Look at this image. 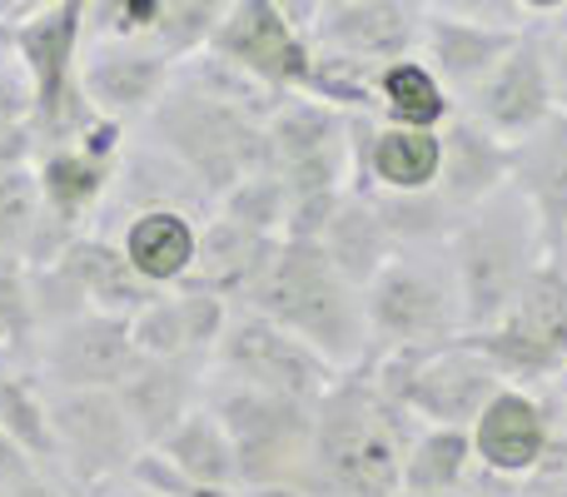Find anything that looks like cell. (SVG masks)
I'll return each instance as SVG.
<instances>
[{
	"label": "cell",
	"mask_w": 567,
	"mask_h": 497,
	"mask_svg": "<svg viewBox=\"0 0 567 497\" xmlns=\"http://www.w3.org/2000/svg\"><path fill=\"white\" fill-rule=\"evenodd\" d=\"M423 423L403 403L383 398L369 369H349L313 403L309 493L323 497H399L403 458Z\"/></svg>",
	"instance_id": "obj_1"
},
{
	"label": "cell",
	"mask_w": 567,
	"mask_h": 497,
	"mask_svg": "<svg viewBox=\"0 0 567 497\" xmlns=\"http://www.w3.org/2000/svg\"><path fill=\"white\" fill-rule=\"evenodd\" d=\"M245 309L275 319L293 339H303L333 373H349L369 363V313H363V289H353L323 245L303 239H279L275 263H269L259 293Z\"/></svg>",
	"instance_id": "obj_2"
},
{
	"label": "cell",
	"mask_w": 567,
	"mask_h": 497,
	"mask_svg": "<svg viewBox=\"0 0 567 497\" xmlns=\"http://www.w3.org/2000/svg\"><path fill=\"white\" fill-rule=\"evenodd\" d=\"M548 253L553 249L538 215H533V205L513 185L478 199L473 209H463L449 239V259H453V273H458L468 333L493 329L513 309L518 289L533 279V269Z\"/></svg>",
	"instance_id": "obj_3"
},
{
	"label": "cell",
	"mask_w": 567,
	"mask_h": 497,
	"mask_svg": "<svg viewBox=\"0 0 567 497\" xmlns=\"http://www.w3.org/2000/svg\"><path fill=\"white\" fill-rule=\"evenodd\" d=\"M145 120H150V130H155V145L165 149L179 169H189V179L215 199V209L239 179L269 169L265 120L205 95L199 85H189V80H179V75L169 80V90L159 95V105L150 110Z\"/></svg>",
	"instance_id": "obj_4"
},
{
	"label": "cell",
	"mask_w": 567,
	"mask_h": 497,
	"mask_svg": "<svg viewBox=\"0 0 567 497\" xmlns=\"http://www.w3.org/2000/svg\"><path fill=\"white\" fill-rule=\"evenodd\" d=\"M369 313V359L373 353H439L468 333L463 293L449 245L439 249H393V259L363 289Z\"/></svg>",
	"instance_id": "obj_5"
},
{
	"label": "cell",
	"mask_w": 567,
	"mask_h": 497,
	"mask_svg": "<svg viewBox=\"0 0 567 497\" xmlns=\"http://www.w3.org/2000/svg\"><path fill=\"white\" fill-rule=\"evenodd\" d=\"M205 408L225 423L239 463V488H289L309 493V463H313V403L284 398V393L249 389V383L205 379Z\"/></svg>",
	"instance_id": "obj_6"
},
{
	"label": "cell",
	"mask_w": 567,
	"mask_h": 497,
	"mask_svg": "<svg viewBox=\"0 0 567 497\" xmlns=\"http://www.w3.org/2000/svg\"><path fill=\"white\" fill-rule=\"evenodd\" d=\"M363 369L379 383L383 398L403 403L423 428L468 433L478 423V413L508 389L503 373L468 339L449 343L439 353H373Z\"/></svg>",
	"instance_id": "obj_7"
},
{
	"label": "cell",
	"mask_w": 567,
	"mask_h": 497,
	"mask_svg": "<svg viewBox=\"0 0 567 497\" xmlns=\"http://www.w3.org/2000/svg\"><path fill=\"white\" fill-rule=\"evenodd\" d=\"M120 139L125 125L100 115L70 145H40L35 149V179H40V235L30 245L25 263H55L60 253L85 235V219L100 209V199L115 185V159H120Z\"/></svg>",
	"instance_id": "obj_8"
},
{
	"label": "cell",
	"mask_w": 567,
	"mask_h": 497,
	"mask_svg": "<svg viewBox=\"0 0 567 497\" xmlns=\"http://www.w3.org/2000/svg\"><path fill=\"white\" fill-rule=\"evenodd\" d=\"M45 398L50 428H55V478L75 497H95L125 483L145 443L115 389H45Z\"/></svg>",
	"instance_id": "obj_9"
},
{
	"label": "cell",
	"mask_w": 567,
	"mask_h": 497,
	"mask_svg": "<svg viewBox=\"0 0 567 497\" xmlns=\"http://www.w3.org/2000/svg\"><path fill=\"white\" fill-rule=\"evenodd\" d=\"M209 373L249 383V389H265V393H284V398H303V403H319L329 393V383L339 379L309 343L293 339L289 329H279L275 319H265L255 309L229 313L225 333L215 343Z\"/></svg>",
	"instance_id": "obj_10"
},
{
	"label": "cell",
	"mask_w": 567,
	"mask_h": 497,
	"mask_svg": "<svg viewBox=\"0 0 567 497\" xmlns=\"http://www.w3.org/2000/svg\"><path fill=\"white\" fill-rule=\"evenodd\" d=\"M269 169L284 179L289 199L329 195L353 185V149H349V115L313 95H284L269 115Z\"/></svg>",
	"instance_id": "obj_11"
},
{
	"label": "cell",
	"mask_w": 567,
	"mask_h": 497,
	"mask_svg": "<svg viewBox=\"0 0 567 497\" xmlns=\"http://www.w3.org/2000/svg\"><path fill=\"white\" fill-rule=\"evenodd\" d=\"M140 369V349L130 319L120 313H80L40 339L35 379L45 389H120Z\"/></svg>",
	"instance_id": "obj_12"
},
{
	"label": "cell",
	"mask_w": 567,
	"mask_h": 497,
	"mask_svg": "<svg viewBox=\"0 0 567 497\" xmlns=\"http://www.w3.org/2000/svg\"><path fill=\"white\" fill-rule=\"evenodd\" d=\"M463 115H473L483 130H493L498 139H528L533 130H543L558 115V100H553V70H548V45H543V30L528 25L513 50L498 60L488 80L463 100Z\"/></svg>",
	"instance_id": "obj_13"
},
{
	"label": "cell",
	"mask_w": 567,
	"mask_h": 497,
	"mask_svg": "<svg viewBox=\"0 0 567 497\" xmlns=\"http://www.w3.org/2000/svg\"><path fill=\"white\" fill-rule=\"evenodd\" d=\"M205 50L249 70L279 95H303L313 70V40L303 30H293L269 0H235Z\"/></svg>",
	"instance_id": "obj_14"
},
{
	"label": "cell",
	"mask_w": 567,
	"mask_h": 497,
	"mask_svg": "<svg viewBox=\"0 0 567 497\" xmlns=\"http://www.w3.org/2000/svg\"><path fill=\"white\" fill-rule=\"evenodd\" d=\"M558 423H563V408L553 398V383L548 389H513L508 383L468 428L473 458H478V468L498 473V478L523 483L543 468Z\"/></svg>",
	"instance_id": "obj_15"
},
{
	"label": "cell",
	"mask_w": 567,
	"mask_h": 497,
	"mask_svg": "<svg viewBox=\"0 0 567 497\" xmlns=\"http://www.w3.org/2000/svg\"><path fill=\"white\" fill-rule=\"evenodd\" d=\"M169 80H175V60L155 40H100L90 60H80V90L90 110L120 125L150 115Z\"/></svg>",
	"instance_id": "obj_16"
},
{
	"label": "cell",
	"mask_w": 567,
	"mask_h": 497,
	"mask_svg": "<svg viewBox=\"0 0 567 497\" xmlns=\"http://www.w3.org/2000/svg\"><path fill=\"white\" fill-rule=\"evenodd\" d=\"M423 35V0H339L323 6L313 25V45L353 55L363 65L383 70L389 60L419 55Z\"/></svg>",
	"instance_id": "obj_17"
},
{
	"label": "cell",
	"mask_w": 567,
	"mask_h": 497,
	"mask_svg": "<svg viewBox=\"0 0 567 497\" xmlns=\"http://www.w3.org/2000/svg\"><path fill=\"white\" fill-rule=\"evenodd\" d=\"M229 303L209 289H179L159 293L150 309H140L130 319V333H135L140 359H185V363H215V343L229 323Z\"/></svg>",
	"instance_id": "obj_18"
},
{
	"label": "cell",
	"mask_w": 567,
	"mask_h": 497,
	"mask_svg": "<svg viewBox=\"0 0 567 497\" xmlns=\"http://www.w3.org/2000/svg\"><path fill=\"white\" fill-rule=\"evenodd\" d=\"M523 30H498V25H478V20H453V15H433V10H423L419 60L443 80V90L453 95V105H463V100L498 70V60L508 55L513 40H518Z\"/></svg>",
	"instance_id": "obj_19"
},
{
	"label": "cell",
	"mask_w": 567,
	"mask_h": 497,
	"mask_svg": "<svg viewBox=\"0 0 567 497\" xmlns=\"http://www.w3.org/2000/svg\"><path fill=\"white\" fill-rule=\"evenodd\" d=\"M275 249H279V239L255 235V229L235 225V219H225V215H209L205 225H199V259L185 283L189 289L219 293L229 309H245L259 293V283H265L269 263H275Z\"/></svg>",
	"instance_id": "obj_20"
},
{
	"label": "cell",
	"mask_w": 567,
	"mask_h": 497,
	"mask_svg": "<svg viewBox=\"0 0 567 497\" xmlns=\"http://www.w3.org/2000/svg\"><path fill=\"white\" fill-rule=\"evenodd\" d=\"M443 139V169H439V195L449 199L453 209H473L478 199L498 195L508 185V169H513V145L498 139L493 130H483L473 115L453 110L439 130Z\"/></svg>",
	"instance_id": "obj_21"
},
{
	"label": "cell",
	"mask_w": 567,
	"mask_h": 497,
	"mask_svg": "<svg viewBox=\"0 0 567 497\" xmlns=\"http://www.w3.org/2000/svg\"><path fill=\"white\" fill-rule=\"evenodd\" d=\"M205 363H185V359H140V369L130 373L115 389V398L125 403L130 423H135L140 443L155 448L189 408L205 403Z\"/></svg>",
	"instance_id": "obj_22"
},
{
	"label": "cell",
	"mask_w": 567,
	"mask_h": 497,
	"mask_svg": "<svg viewBox=\"0 0 567 497\" xmlns=\"http://www.w3.org/2000/svg\"><path fill=\"white\" fill-rule=\"evenodd\" d=\"M508 185L533 205L548 249H567V115H553L528 139H513Z\"/></svg>",
	"instance_id": "obj_23"
},
{
	"label": "cell",
	"mask_w": 567,
	"mask_h": 497,
	"mask_svg": "<svg viewBox=\"0 0 567 497\" xmlns=\"http://www.w3.org/2000/svg\"><path fill=\"white\" fill-rule=\"evenodd\" d=\"M120 249L135 263V273L155 289H179L195 273L199 259V225L185 209H135L130 225L120 229Z\"/></svg>",
	"instance_id": "obj_24"
},
{
	"label": "cell",
	"mask_w": 567,
	"mask_h": 497,
	"mask_svg": "<svg viewBox=\"0 0 567 497\" xmlns=\"http://www.w3.org/2000/svg\"><path fill=\"white\" fill-rule=\"evenodd\" d=\"M60 263L75 273V283L85 289L90 309L120 313V319H135V313L150 309L159 293H169V289H155V283L140 279L135 263H130L125 249H120V239H105V235H80L75 245L60 253Z\"/></svg>",
	"instance_id": "obj_25"
},
{
	"label": "cell",
	"mask_w": 567,
	"mask_h": 497,
	"mask_svg": "<svg viewBox=\"0 0 567 497\" xmlns=\"http://www.w3.org/2000/svg\"><path fill=\"white\" fill-rule=\"evenodd\" d=\"M319 245L333 259V269H339L353 289H369L373 273L393 259L389 229H383L373 199L359 195V189H349V195L339 199V209H333V219H329V229H323Z\"/></svg>",
	"instance_id": "obj_26"
},
{
	"label": "cell",
	"mask_w": 567,
	"mask_h": 497,
	"mask_svg": "<svg viewBox=\"0 0 567 497\" xmlns=\"http://www.w3.org/2000/svg\"><path fill=\"white\" fill-rule=\"evenodd\" d=\"M159 453H165L169 463H175L179 473H185L189 483H199V488L209 493H239V463H235V443H229L225 423L215 418V413L199 403V408H189L185 418L175 423V428L165 433V438L155 443Z\"/></svg>",
	"instance_id": "obj_27"
},
{
	"label": "cell",
	"mask_w": 567,
	"mask_h": 497,
	"mask_svg": "<svg viewBox=\"0 0 567 497\" xmlns=\"http://www.w3.org/2000/svg\"><path fill=\"white\" fill-rule=\"evenodd\" d=\"M40 179H35V130L0 145V249L30 259V245L40 235Z\"/></svg>",
	"instance_id": "obj_28"
},
{
	"label": "cell",
	"mask_w": 567,
	"mask_h": 497,
	"mask_svg": "<svg viewBox=\"0 0 567 497\" xmlns=\"http://www.w3.org/2000/svg\"><path fill=\"white\" fill-rule=\"evenodd\" d=\"M498 323L523 333V339L543 343V349L558 353L567 363V249L548 253V259L533 269V279L518 289L513 309L503 313Z\"/></svg>",
	"instance_id": "obj_29"
},
{
	"label": "cell",
	"mask_w": 567,
	"mask_h": 497,
	"mask_svg": "<svg viewBox=\"0 0 567 497\" xmlns=\"http://www.w3.org/2000/svg\"><path fill=\"white\" fill-rule=\"evenodd\" d=\"M379 120L383 125H413V130H443V120L453 115V95L443 90V80L423 65L419 55L389 60L379 70Z\"/></svg>",
	"instance_id": "obj_30"
},
{
	"label": "cell",
	"mask_w": 567,
	"mask_h": 497,
	"mask_svg": "<svg viewBox=\"0 0 567 497\" xmlns=\"http://www.w3.org/2000/svg\"><path fill=\"white\" fill-rule=\"evenodd\" d=\"M0 433L16 438L35 458L40 473L55 478V428H50V398H45V383L35 379V369L0 363Z\"/></svg>",
	"instance_id": "obj_31"
},
{
	"label": "cell",
	"mask_w": 567,
	"mask_h": 497,
	"mask_svg": "<svg viewBox=\"0 0 567 497\" xmlns=\"http://www.w3.org/2000/svg\"><path fill=\"white\" fill-rule=\"evenodd\" d=\"M478 468L473 438L463 428H423L403 458V493L409 497H463Z\"/></svg>",
	"instance_id": "obj_32"
},
{
	"label": "cell",
	"mask_w": 567,
	"mask_h": 497,
	"mask_svg": "<svg viewBox=\"0 0 567 497\" xmlns=\"http://www.w3.org/2000/svg\"><path fill=\"white\" fill-rule=\"evenodd\" d=\"M373 209H379L383 229H389L393 249H439L453 239L458 209L433 189H373Z\"/></svg>",
	"instance_id": "obj_33"
},
{
	"label": "cell",
	"mask_w": 567,
	"mask_h": 497,
	"mask_svg": "<svg viewBox=\"0 0 567 497\" xmlns=\"http://www.w3.org/2000/svg\"><path fill=\"white\" fill-rule=\"evenodd\" d=\"M35 313H30V263L0 249V359L35 369Z\"/></svg>",
	"instance_id": "obj_34"
},
{
	"label": "cell",
	"mask_w": 567,
	"mask_h": 497,
	"mask_svg": "<svg viewBox=\"0 0 567 497\" xmlns=\"http://www.w3.org/2000/svg\"><path fill=\"white\" fill-rule=\"evenodd\" d=\"M215 215L235 219V225L255 229V235H269V239H284V225H289V189L275 169H259V175L239 179L225 199H219Z\"/></svg>",
	"instance_id": "obj_35"
},
{
	"label": "cell",
	"mask_w": 567,
	"mask_h": 497,
	"mask_svg": "<svg viewBox=\"0 0 567 497\" xmlns=\"http://www.w3.org/2000/svg\"><path fill=\"white\" fill-rule=\"evenodd\" d=\"M229 6H235V0H165V20H159L155 45L165 50L175 65L189 55H199V50L215 40V30H219V20L229 15Z\"/></svg>",
	"instance_id": "obj_36"
},
{
	"label": "cell",
	"mask_w": 567,
	"mask_h": 497,
	"mask_svg": "<svg viewBox=\"0 0 567 497\" xmlns=\"http://www.w3.org/2000/svg\"><path fill=\"white\" fill-rule=\"evenodd\" d=\"M30 313H35V333L45 339L50 329H60V323L80 319V313H90V299L85 289L75 283V273L65 269V263H30ZM40 349V343H35Z\"/></svg>",
	"instance_id": "obj_37"
},
{
	"label": "cell",
	"mask_w": 567,
	"mask_h": 497,
	"mask_svg": "<svg viewBox=\"0 0 567 497\" xmlns=\"http://www.w3.org/2000/svg\"><path fill=\"white\" fill-rule=\"evenodd\" d=\"M165 20V0H95L90 30L95 40H155Z\"/></svg>",
	"instance_id": "obj_38"
},
{
	"label": "cell",
	"mask_w": 567,
	"mask_h": 497,
	"mask_svg": "<svg viewBox=\"0 0 567 497\" xmlns=\"http://www.w3.org/2000/svg\"><path fill=\"white\" fill-rule=\"evenodd\" d=\"M30 125H35V90H30L25 70L0 60V145L25 135Z\"/></svg>",
	"instance_id": "obj_39"
},
{
	"label": "cell",
	"mask_w": 567,
	"mask_h": 497,
	"mask_svg": "<svg viewBox=\"0 0 567 497\" xmlns=\"http://www.w3.org/2000/svg\"><path fill=\"white\" fill-rule=\"evenodd\" d=\"M423 10L453 15V20H478V25H498V30L533 25V20L518 10V0H423Z\"/></svg>",
	"instance_id": "obj_40"
},
{
	"label": "cell",
	"mask_w": 567,
	"mask_h": 497,
	"mask_svg": "<svg viewBox=\"0 0 567 497\" xmlns=\"http://www.w3.org/2000/svg\"><path fill=\"white\" fill-rule=\"evenodd\" d=\"M543 30V45H548V70H553V100H558V115H567V15L553 20H533Z\"/></svg>",
	"instance_id": "obj_41"
},
{
	"label": "cell",
	"mask_w": 567,
	"mask_h": 497,
	"mask_svg": "<svg viewBox=\"0 0 567 497\" xmlns=\"http://www.w3.org/2000/svg\"><path fill=\"white\" fill-rule=\"evenodd\" d=\"M30 478H40L35 458H30L16 438H6V433H0V497H16ZM45 478H50V473H45Z\"/></svg>",
	"instance_id": "obj_42"
},
{
	"label": "cell",
	"mask_w": 567,
	"mask_h": 497,
	"mask_svg": "<svg viewBox=\"0 0 567 497\" xmlns=\"http://www.w3.org/2000/svg\"><path fill=\"white\" fill-rule=\"evenodd\" d=\"M518 497H567V463H543L533 478L518 483Z\"/></svg>",
	"instance_id": "obj_43"
},
{
	"label": "cell",
	"mask_w": 567,
	"mask_h": 497,
	"mask_svg": "<svg viewBox=\"0 0 567 497\" xmlns=\"http://www.w3.org/2000/svg\"><path fill=\"white\" fill-rule=\"evenodd\" d=\"M269 6H275L293 30H303V35L313 40V25H319V15H323V0H269Z\"/></svg>",
	"instance_id": "obj_44"
},
{
	"label": "cell",
	"mask_w": 567,
	"mask_h": 497,
	"mask_svg": "<svg viewBox=\"0 0 567 497\" xmlns=\"http://www.w3.org/2000/svg\"><path fill=\"white\" fill-rule=\"evenodd\" d=\"M16 497H75V493H70L65 483H55V478H45V473H40V478H30Z\"/></svg>",
	"instance_id": "obj_45"
},
{
	"label": "cell",
	"mask_w": 567,
	"mask_h": 497,
	"mask_svg": "<svg viewBox=\"0 0 567 497\" xmlns=\"http://www.w3.org/2000/svg\"><path fill=\"white\" fill-rule=\"evenodd\" d=\"M518 10L528 20H553V15H567V0H518Z\"/></svg>",
	"instance_id": "obj_46"
},
{
	"label": "cell",
	"mask_w": 567,
	"mask_h": 497,
	"mask_svg": "<svg viewBox=\"0 0 567 497\" xmlns=\"http://www.w3.org/2000/svg\"><path fill=\"white\" fill-rule=\"evenodd\" d=\"M235 497H309L303 488H289V483H269V488H239Z\"/></svg>",
	"instance_id": "obj_47"
},
{
	"label": "cell",
	"mask_w": 567,
	"mask_h": 497,
	"mask_svg": "<svg viewBox=\"0 0 567 497\" xmlns=\"http://www.w3.org/2000/svg\"><path fill=\"white\" fill-rule=\"evenodd\" d=\"M553 398H558V408H563V418H567V369L553 379Z\"/></svg>",
	"instance_id": "obj_48"
},
{
	"label": "cell",
	"mask_w": 567,
	"mask_h": 497,
	"mask_svg": "<svg viewBox=\"0 0 567 497\" xmlns=\"http://www.w3.org/2000/svg\"><path fill=\"white\" fill-rule=\"evenodd\" d=\"M0 55H10V20H0Z\"/></svg>",
	"instance_id": "obj_49"
}]
</instances>
